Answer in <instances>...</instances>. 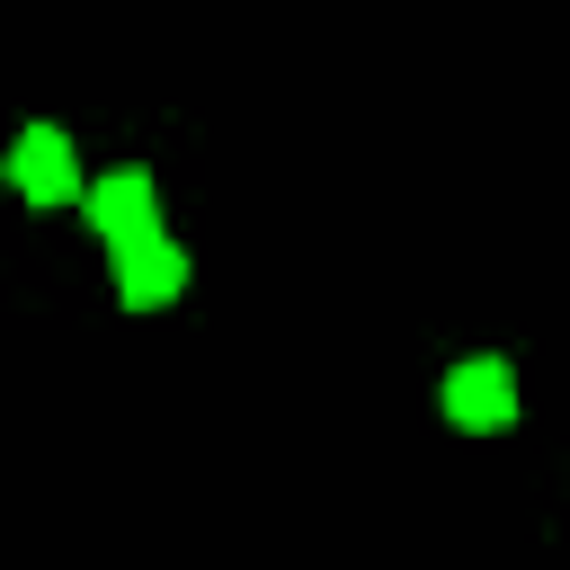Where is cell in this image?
Instances as JSON below:
<instances>
[{"label":"cell","instance_id":"cell-2","mask_svg":"<svg viewBox=\"0 0 570 570\" xmlns=\"http://www.w3.org/2000/svg\"><path fill=\"white\" fill-rule=\"evenodd\" d=\"M80 214L107 232V249H125V240H151V232H160V205H151V178H142V169H107V178H89Z\"/></svg>","mask_w":570,"mask_h":570},{"label":"cell","instance_id":"cell-1","mask_svg":"<svg viewBox=\"0 0 570 570\" xmlns=\"http://www.w3.org/2000/svg\"><path fill=\"white\" fill-rule=\"evenodd\" d=\"M9 187H18L27 205H71V196H89V187H80V160H71V142H62L53 125H27V134L9 142Z\"/></svg>","mask_w":570,"mask_h":570},{"label":"cell","instance_id":"cell-3","mask_svg":"<svg viewBox=\"0 0 570 570\" xmlns=\"http://www.w3.org/2000/svg\"><path fill=\"white\" fill-rule=\"evenodd\" d=\"M445 419H454V428H508V419H517V374H508V356H463V365L445 374Z\"/></svg>","mask_w":570,"mask_h":570},{"label":"cell","instance_id":"cell-4","mask_svg":"<svg viewBox=\"0 0 570 570\" xmlns=\"http://www.w3.org/2000/svg\"><path fill=\"white\" fill-rule=\"evenodd\" d=\"M178 285H187V249L178 240H125L116 249V294L134 303V312H160V303H178Z\"/></svg>","mask_w":570,"mask_h":570}]
</instances>
